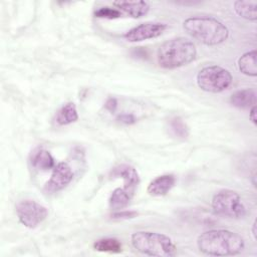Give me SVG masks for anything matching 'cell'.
<instances>
[{"mask_svg":"<svg viewBox=\"0 0 257 257\" xmlns=\"http://www.w3.org/2000/svg\"><path fill=\"white\" fill-rule=\"evenodd\" d=\"M199 250L209 256H232L241 253L245 241L241 235L226 229H214L199 235Z\"/></svg>","mask_w":257,"mask_h":257,"instance_id":"6da1fadb","label":"cell"},{"mask_svg":"<svg viewBox=\"0 0 257 257\" xmlns=\"http://www.w3.org/2000/svg\"><path fill=\"white\" fill-rule=\"evenodd\" d=\"M183 27L193 38L210 46L223 43L229 36L227 26L220 20L209 16L187 18L183 23Z\"/></svg>","mask_w":257,"mask_h":257,"instance_id":"7a4b0ae2","label":"cell"},{"mask_svg":"<svg viewBox=\"0 0 257 257\" xmlns=\"http://www.w3.org/2000/svg\"><path fill=\"white\" fill-rule=\"evenodd\" d=\"M197 56L195 44L188 38L176 37L165 41L157 51L158 63L166 69H175L192 62Z\"/></svg>","mask_w":257,"mask_h":257,"instance_id":"3957f363","label":"cell"},{"mask_svg":"<svg viewBox=\"0 0 257 257\" xmlns=\"http://www.w3.org/2000/svg\"><path fill=\"white\" fill-rule=\"evenodd\" d=\"M133 247L142 254L156 257H173L177 254V246L167 235L151 232L138 231L131 236Z\"/></svg>","mask_w":257,"mask_h":257,"instance_id":"277c9868","label":"cell"},{"mask_svg":"<svg viewBox=\"0 0 257 257\" xmlns=\"http://www.w3.org/2000/svg\"><path fill=\"white\" fill-rule=\"evenodd\" d=\"M198 86L207 92H221L228 88L232 81L233 76L231 72L219 65H209L203 67L196 77Z\"/></svg>","mask_w":257,"mask_h":257,"instance_id":"5b68a950","label":"cell"},{"mask_svg":"<svg viewBox=\"0 0 257 257\" xmlns=\"http://www.w3.org/2000/svg\"><path fill=\"white\" fill-rule=\"evenodd\" d=\"M212 208L217 215L227 218L240 219L246 215V208L239 194L230 189H223L214 195Z\"/></svg>","mask_w":257,"mask_h":257,"instance_id":"8992f818","label":"cell"},{"mask_svg":"<svg viewBox=\"0 0 257 257\" xmlns=\"http://www.w3.org/2000/svg\"><path fill=\"white\" fill-rule=\"evenodd\" d=\"M18 220L25 227L33 229L42 223L48 216V210L36 201L25 199L15 206Z\"/></svg>","mask_w":257,"mask_h":257,"instance_id":"52a82bcc","label":"cell"},{"mask_svg":"<svg viewBox=\"0 0 257 257\" xmlns=\"http://www.w3.org/2000/svg\"><path fill=\"white\" fill-rule=\"evenodd\" d=\"M167 25L160 22H146L130 29L123 35L128 42H139L151 38H156L166 30Z\"/></svg>","mask_w":257,"mask_h":257,"instance_id":"ba28073f","label":"cell"},{"mask_svg":"<svg viewBox=\"0 0 257 257\" xmlns=\"http://www.w3.org/2000/svg\"><path fill=\"white\" fill-rule=\"evenodd\" d=\"M73 179V172L67 163L60 162L55 165L52 175L45 184L44 190L46 193H55L65 188Z\"/></svg>","mask_w":257,"mask_h":257,"instance_id":"9c48e42d","label":"cell"},{"mask_svg":"<svg viewBox=\"0 0 257 257\" xmlns=\"http://www.w3.org/2000/svg\"><path fill=\"white\" fill-rule=\"evenodd\" d=\"M111 178H120L123 180V188L128 191L132 195L135 194V191L140 184V177L137 170L127 165L120 164L115 166L109 173Z\"/></svg>","mask_w":257,"mask_h":257,"instance_id":"30bf717a","label":"cell"},{"mask_svg":"<svg viewBox=\"0 0 257 257\" xmlns=\"http://www.w3.org/2000/svg\"><path fill=\"white\" fill-rule=\"evenodd\" d=\"M116 9L122 11L133 18H141L150 11V4L147 1H114Z\"/></svg>","mask_w":257,"mask_h":257,"instance_id":"8fae6325","label":"cell"},{"mask_svg":"<svg viewBox=\"0 0 257 257\" xmlns=\"http://www.w3.org/2000/svg\"><path fill=\"white\" fill-rule=\"evenodd\" d=\"M175 183L176 178L174 175H162L149 184L147 191L151 196H164L174 187Z\"/></svg>","mask_w":257,"mask_h":257,"instance_id":"7c38bea8","label":"cell"},{"mask_svg":"<svg viewBox=\"0 0 257 257\" xmlns=\"http://www.w3.org/2000/svg\"><path fill=\"white\" fill-rule=\"evenodd\" d=\"M31 166L38 171H48L55 167L52 155L43 148H36L30 156Z\"/></svg>","mask_w":257,"mask_h":257,"instance_id":"4fadbf2b","label":"cell"},{"mask_svg":"<svg viewBox=\"0 0 257 257\" xmlns=\"http://www.w3.org/2000/svg\"><path fill=\"white\" fill-rule=\"evenodd\" d=\"M230 102L238 108H251L256 105V91L252 88L237 90L231 95Z\"/></svg>","mask_w":257,"mask_h":257,"instance_id":"5bb4252c","label":"cell"},{"mask_svg":"<svg viewBox=\"0 0 257 257\" xmlns=\"http://www.w3.org/2000/svg\"><path fill=\"white\" fill-rule=\"evenodd\" d=\"M133 196L134 195H132L123 187L116 188L115 190L112 191L109 197V200H108L109 208L113 211H118L125 208L130 204Z\"/></svg>","mask_w":257,"mask_h":257,"instance_id":"9a60e30c","label":"cell"},{"mask_svg":"<svg viewBox=\"0 0 257 257\" xmlns=\"http://www.w3.org/2000/svg\"><path fill=\"white\" fill-rule=\"evenodd\" d=\"M234 11L237 15L240 17L250 20V21H256L257 19V2L253 0L249 1H243L238 0L234 2Z\"/></svg>","mask_w":257,"mask_h":257,"instance_id":"2e32d148","label":"cell"},{"mask_svg":"<svg viewBox=\"0 0 257 257\" xmlns=\"http://www.w3.org/2000/svg\"><path fill=\"white\" fill-rule=\"evenodd\" d=\"M238 68L239 70L248 76L257 75V64H256V50L253 49L244 53L238 59Z\"/></svg>","mask_w":257,"mask_h":257,"instance_id":"e0dca14e","label":"cell"},{"mask_svg":"<svg viewBox=\"0 0 257 257\" xmlns=\"http://www.w3.org/2000/svg\"><path fill=\"white\" fill-rule=\"evenodd\" d=\"M78 119V113L76 106L73 102H68L64 104L56 113L55 121L59 125H66L72 123Z\"/></svg>","mask_w":257,"mask_h":257,"instance_id":"ac0fdd59","label":"cell"},{"mask_svg":"<svg viewBox=\"0 0 257 257\" xmlns=\"http://www.w3.org/2000/svg\"><path fill=\"white\" fill-rule=\"evenodd\" d=\"M169 131L178 140H186L190 135L189 126L180 116H174L169 119Z\"/></svg>","mask_w":257,"mask_h":257,"instance_id":"d6986e66","label":"cell"},{"mask_svg":"<svg viewBox=\"0 0 257 257\" xmlns=\"http://www.w3.org/2000/svg\"><path fill=\"white\" fill-rule=\"evenodd\" d=\"M93 248L99 252L119 253L122 251V244L115 238H102L93 243Z\"/></svg>","mask_w":257,"mask_h":257,"instance_id":"ffe728a7","label":"cell"},{"mask_svg":"<svg viewBox=\"0 0 257 257\" xmlns=\"http://www.w3.org/2000/svg\"><path fill=\"white\" fill-rule=\"evenodd\" d=\"M94 16L98 18H105V19H115L121 16V12L116 8H111L108 6L99 7L94 11Z\"/></svg>","mask_w":257,"mask_h":257,"instance_id":"44dd1931","label":"cell"},{"mask_svg":"<svg viewBox=\"0 0 257 257\" xmlns=\"http://www.w3.org/2000/svg\"><path fill=\"white\" fill-rule=\"evenodd\" d=\"M138 216V212L136 211H127V210H118L113 212L110 217L112 219H118V220H122V219H132Z\"/></svg>","mask_w":257,"mask_h":257,"instance_id":"7402d4cb","label":"cell"},{"mask_svg":"<svg viewBox=\"0 0 257 257\" xmlns=\"http://www.w3.org/2000/svg\"><path fill=\"white\" fill-rule=\"evenodd\" d=\"M116 120H118L119 122L124 123V124H132V123L136 122V117L132 113H121V114L117 115Z\"/></svg>","mask_w":257,"mask_h":257,"instance_id":"603a6c76","label":"cell"},{"mask_svg":"<svg viewBox=\"0 0 257 257\" xmlns=\"http://www.w3.org/2000/svg\"><path fill=\"white\" fill-rule=\"evenodd\" d=\"M116 106H117V101H116V99L113 98V97H109V98L105 101V103H104L105 109H107V110L110 111V112H113V111L116 109Z\"/></svg>","mask_w":257,"mask_h":257,"instance_id":"cb8c5ba5","label":"cell"},{"mask_svg":"<svg viewBox=\"0 0 257 257\" xmlns=\"http://www.w3.org/2000/svg\"><path fill=\"white\" fill-rule=\"evenodd\" d=\"M249 118L251 119V121L256 124L257 123V117H256V105L252 106L250 108V112H249Z\"/></svg>","mask_w":257,"mask_h":257,"instance_id":"d4e9b609","label":"cell"},{"mask_svg":"<svg viewBox=\"0 0 257 257\" xmlns=\"http://www.w3.org/2000/svg\"><path fill=\"white\" fill-rule=\"evenodd\" d=\"M252 235H253V238L254 240H256V220H254L253 224H252Z\"/></svg>","mask_w":257,"mask_h":257,"instance_id":"484cf974","label":"cell"}]
</instances>
